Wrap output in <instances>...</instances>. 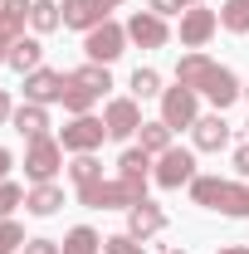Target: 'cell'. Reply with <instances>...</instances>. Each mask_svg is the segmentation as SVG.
<instances>
[{"instance_id": "obj_38", "label": "cell", "mask_w": 249, "mask_h": 254, "mask_svg": "<svg viewBox=\"0 0 249 254\" xmlns=\"http://www.w3.org/2000/svg\"><path fill=\"white\" fill-rule=\"evenodd\" d=\"M245 98H249V88H245Z\"/></svg>"}, {"instance_id": "obj_39", "label": "cell", "mask_w": 249, "mask_h": 254, "mask_svg": "<svg viewBox=\"0 0 249 254\" xmlns=\"http://www.w3.org/2000/svg\"><path fill=\"white\" fill-rule=\"evenodd\" d=\"M245 132H249V123H245Z\"/></svg>"}, {"instance_id": "obj_10", "label": "cell", "mask_w": 249, "mask_h": 254, "mask_svg": "<svg viewBox=\"0 0 249 254\" xmlns=\"http://www.w3.org/2000/svg\"><path fill=\"white\" fill-rule=\"evenodd\" d=\"M220 30V15L215 10H205V5H190L186 15H181V44L186 49H200V44H210V34Z\"/></svg>"}, {"instance_id": "obj_22", "label": "cell", "mask_w": 249, "mask_h": 254, "mask_svg": "<svg viewBox=\"0 0 249 254\" xmlns=\"http://www.w3.org/2000/svg\"><path fill=\"white\" fill-rule=\"evenodd\" d=\"M98 250H103V240H98V230H88V225H73L63 235V254H98Z\"/></svg>"}, {"instance_id": "obj_2", "label": "cell", "mask_w": 249, "mask_h": 254, "mask_svg": "<svg viewBox=\"0 0 249 254\" xmlns=\"http://www.w3.org/2000/svg\"><path fill=\"white\" fill-rule=\"evenodd\" d=\"M108 88H113L108 64H83V68H73L68 83H63V113H73V118L93 113V103L108 93Z\"/></svg>"}, {"instance_id": "obj_20", "label": "cell", "mask_w": 249, "mask_h": 254, "mask_svg": "<svg viewBox=\"0 0 249 254\" xmlns=\"http://www.w3.org/2000/svg\"><path fill=\"white\" fill-rule=\"evenodd\" d=\"M59 25H63V10L54 0H34L30 5V30L34 34H49V30H59Z\"/></svg>"}, {"instance_id": "obj_16", "label": "cell", "mask_w": 249, "mask_h": 254, "mask_svg": "<svg viewBox=\"0 0 249 254\" xmlns=\"http://www.w3.org/2000/svg\"><path fill=\"white\" fill-rule=\"evenodd\" d=\"M59 10H63V25H68V30H83V34L98 30V25L108 20V10H103L98 0H63Z\"/></svg>"}, {"instance_id": "obj_3", "label": "cell", "mask_w": 249, "mask_h": 254, "mask_svg": "<svg viewBox=\"0 0 249 254\" xmlns=\"http://www.w3.org/2000/svg\"><path fill=\"white\" fill-rule=\"evenodd\" d=\"M152 181L161 190L190 186V181H195V152H190V147H166V152L156 157V166H152Z\"/></svg>"}, {"instance_id": "obj_33", "label": "cell", "mask_w": 249, "mask_h": 254, "mask_svg": "<svg viewBox=\"0 0 249 254\" xmlns=\"http://www.w3.org/2000/svg\"><path fill=\"white\" fill-rule=\"evenodd\" d=\"M10 166H15V157H10V147H0V181L10 176Z\"/></svg>"}, {"instance_id": "obj_14", "label": "cell", "mask_w": 249, "mask_h": 254, "mask_svg": "<svg viewBox=\"0 0 249 254\" xmlns=\"http://www.w3.org/2000/svg\"><path fill=\"white\" fill-rule=\"evenodd\" d=\"M190 142H195V152H225L230 147V123L220 113H205V118H195V127H190Z\"/></svg>"}, {"instance_id": "obj_8", "label": "cell", "mask_w": 249, "mask_h": 254, "mask_svg": "<svg viewBox=\"0 0 249 254\" xmlns=\"http://www.w3.org/2000/svg\"><path fill=\"white\" fill-rule=\"evenodd\" d=\"M34 0H0V64L10 59L15 39H25V20H30Z\"/></svg>"}, {"instance_id": "obj_23", "label": "cell", "mask_w": 249, "mask_h": 254, "mask_svg": "<svg viewBox=\"0 0 249 254\" xmlns=\"http://www.w3.org/2000/svg\"><path fill=\"white\" fill-rule=\"evenodd\" d=\"M68 176H73V186H93V181H103V166H98L93 152H78L68 161Z\"/></svg>"}, {"instance_id": "obj_32", "label": "cell", "mask_w": 249, "mask_h": 254, "mask_svg": "<svg viewBox=\"0 0 249 254\" xmlns=\"http://www.w3.org/2000/svg\"><path fill=\"white\" fill-rule=\"evenodd\" d=\"M235 171H240V176H249V142L235 152Z\"/></svg>"}, {"instance_id": "obj_5", "label": "cell", "mask_w": 249, "mask_h": 254, "mask_svg": "<svg viewBox=\"0 0 249 254\" xmlns=\"http://www.w3.org/2000/svg\"><path fill=\"white\" fill-rule=\"evenodd\" d=\"M83 49H88V64H113V59H123V49H127V25L103 20L98 30L83 34Z\"/></svg>"}, {"instance_id": "obj_36", "label": "cell", "mask_w": 249, "mask_h": 254, "mask_svg": "<svg viewBox=\"0 0 249 254\" xmlns=\"http://www.w3.org/2000/svg\"><path fill=\"white\" fill-rule=\"evenodd\" d=\"M190 5H200V0H186V10H190Z\"/></svg>"}, {"instance_id": "obj_9", "label": "cell", "mask_w": 249, "mask_h": 254, "mask_svg": "<svg viewBox=\"0 0 249 254\" xmlns=\"http://www.w3.org/2000/svg\"><path fill=\"white\" fill-rule=\"evenodd\" d=\"M103 123H108V137H137V127H142V108H137V98H113L108 103V113H103Z\"/></svg>"}, {"instance_id": "obj_17", "label": "cell", "mask_w": 249, "mask_h": 254, "mask_svg": "<svg viewBox=\"0 0 249 254\" xmlns=\"http://www.w3.org/2000/svg\"><path fill=\"white\" fill-rule=\"evenodd\" d=\"M10 127H15L20 137H49V113H44V103H25V108H15Z\"/></svg>"}, {"instance_id": "obj_24", "label": "cell", "mask_w": 249, "mask_h": 254, "mask_svg": "<svg viewBox=\"0 0 249 254\" xmlns=\"http://www.w3.org/2000/svg\"><path fill=\"white\" fill-rule=\"evenodd\" d=\"M220 25L230 34H249V0H225L220 5Z\"/></svg>"}, {"instance_id": "obj_18", "label": "cell", "mask_w": 249, "mask_h": 254, "mask_svg": "<svg viewBox=\"0 0 249 254\" xmlns=\"http://www.w3.org/2000/svg\"><path fill=\"white\" fill-rule=\"evenodd\" d=\"M59 205H63V190L54 186V181H39V186L25 190V210H30V215H54Z\"/></svg>"}, {"instance_id": "obj_11", "label": "cell", "mask_w": 249, "mask_h": 254, "mask_svg": "<svg viewBox=\"0 0 249 254\" xmlns=\"http://www.w3.org/2000/svg\"><path fill=\"white\" fill-rule=\"evenodd\" d=\"M63 83H68V73H54V68H34L25 73V103H63Z\"/></svg>"}, {"instance_id": "obj_37", "label": "cell", "mask_w": 249, "mask_h": 254, "mask_svg": "<svg viewBox=\"0 0 249 254\" xmlns=\"http://www.w3.org/2000/svg\"><path fill=\"white\" fill-rule=\"evenodd\" d=\"M166 254H186V250H166Z\"/></svg>"}, {"instance_id": "obj_29", "label": "cell", "mask_w": 249, "mask_h": 254, "mask_svg": "<svg viewBox=\"0 0 249 254\" xmlns=\"http://www.w3.org/2000/svg\"><path fill=\"white\" fill-rule=\"evenodd\" d=\"M147 10H152V15H161V20H166V15H186V0H152Z\"/></svg>"}, {"instance_id": "obj_12", "label": "cell", "mask_w": 249, "mask_h": 254, "mask_svg": "<svg viewBox=\"0 0 249 254\" xmlns=\"http://www.w3.org/2000/svg\"><path fill=\"white\" fill-rule=\"evenodd\" d=\"M220 64L210 59V54H200V49H190V54H181V64H176V83L181 88H195V93H205V83L215 78Z\"/></svg>"}, {"instance_id": "obj_1", "label": "cell", "mask_w": 249, "mask_h": 254, "mask_svg": "<svg viewBox=\"0 0 249 254\" xmlns=\"http://www.w3.org/2000/svg\"><path fill=\"white\" fill-rule=\"evenodd\" d=\"M190 200L205 205V210H220V215L249 220V186H240V181H225V176H195V181H190Z\"/></svg>"}, {"instance_id": "obj_19", "label": "cell", "mask_w": 249, "mask_h": 254, "mask_svg": "<svg viewBox=\"0 0 249 254\" xmlns=\"http://www.w3.org/2000/svg\"><path fill=\"white\" fill-rule=\"evenodd\" d=\"M39 59H44V44H39V39H15V49H10V68H15V73H34V68H39Z\"/></svg>"}, {"instance_id": "obj_13", "label": "cell", "mask_w": 249, "mask_h": 254, "mask_svg": "<svg viewBox=\"0 0 249 254\" xmlns=\"http://www.w3.org/2000/svg\"><path fill=\"white\" fill-rule=\"evenodd\" d=\"M127 39H132V44H142V49H161V44L171 39V30H166V20H161V15L137 10V15L127 20Z\"/></svg>"}, {"instance_id": "obj_28", "label": "cell", "mask_w": 249, "mask_h": 254, "mask_svg": "<svg viewBox=\"0 0 249 254\" xmlns=\"http://www.w3.org/2000/svg\"><path fill=\"white\" fill-rule=\"evenodd\" d=\"M20 245H25V230L15 220H0V254H15Z\"/></svg>"}, {"instance_id": "obj_26", "label": "cell", "mask_w": 249, "mask_h": 254, "mask_svg": "<svg viewBox=\"0 0 249 254\" xmlns=\"http://www.w3.org/2000/svg\"><path fill=\"white\" fill-rule=\"evenodd\" d=\"M103 254H147V250H142V240H132V235H108V240H103Z\"/></svg>"}, {"instance_id": "obj_31", "label": "cell", "mask_w": 249, "mask_h": 254, "mask_svg": "<svg viewBox=\"0 0 249 254\" xmlns=\"http://www.w3.org/2000/svg\"><path fill=\"white\" fill-rule=\"evenodd\" d=\"M10 118H15V103H10V93H5V88H0V127L10 123Z\"/></svg>"}, {"instance_id": "obj_35", "label": "cell", "mask_w": 249, "mask_h": 254, "mask_svg": "<svg viewBox=\"0 0 249 254\" xmlns=\"http://www.w3.org/2000/svg\"><path fill=\"white\" fill-rule=\"evenodd\" d=\"M98 5H103V10H118V5H123V0H98Z\"/></svg>"}, {"instance_id": "obj_15", "label": "cell", "mask_w": 249, "mask_h": 254, "mask_svg": "<svg viewBox=\"0 0 249 254\" xmlns=\"http://www.w3.org/2000/svg\"><path fill=\"white\" fill-rule=\"evenodd\" d=\"M161 230H166V210H161L156 200H142V205H132V210H127V235H132V240H142V245H147V240L161 235Z\"/></svg>"}, {"instance_id": "obj_7", "label": "cell", "mask_w": 249, "mask_h": 254, "mask_svg": "<svg viewBox=\"0 0 249 254\" xmlns=\"http://www.w3.org/2000/svg\"><path fill=\"white\" fill-rule=\"evenodd\" d=\"M195 118H200V103H195V88H161V123L171 127H195Z\"/></svg>"}, {"instance_id": "obj_30", "label": "cell", "mask_w": 249, "mask_h": 254, "mask_svg": "<svg viewBox=\"0 0 249 254\" xmlns=\"http://www.w3.org/2000/svg\"><path fill=\"white\" fill-rule=\"evenodd\" d=\"M25 254H63L59 240H25Z\"/></svg>"}, {"instance_id": "obj_34", "label": "cell", "mask_w": 249, "mask_h": 254, "mask_svg": "<svg viewBox=\"0 0 249 254\" xmlns=\"http://www.w3.org/2000/svg\"><path fill=\"white\" fill-rule=\"evenodd\" d=\"M215 254H249L245 245H225V250H215Z\"/></svg>"}, {"instance_id": "obj_27", "label": "cell", "mask_w": 249, "mask_h": 254, "mask_svg": "<svg viewBox=\"0 0 249 254\" xmlns=\"http://www.w3.org/2000/svg\"><path fill=\"white\" fill-rule=\"evenodd\" d=\"M15 205H25V190L15 186V181H0V220H10Z\"/></svg>"}, {"instance_id": "obj_21", "label": "cell", "mask_w": 249, "mask_h": 254, "mask_svg": "<svg viewBox=\"0 0 249 254\" xmlns=\"http://www.w3.org/2000/svg\"><path fill=\"white\" fill-rule=\"evenodd\" d=\"M137 137H142V152H147V157H161V152L171 147V127L161 123V118H156V123H142Z\"/></svg>"}, {"instance_id": "obj_6", "label": "cell", "mask_w": 249, "mask_h": 254, "mask_svg": "<svg viewBox=\"0 0 249 254\" xmlns=\"http://www.w3.org/2000/svg\"><path fill=\"white\" fill-rule=\"evenodd\" d=\"M103 137H108V123L103 118H93V113H83V118H73V123L59 132V142H63V152H98L103 147Z\"/></svg>"}, {"instance_id": "obj_4", "label": "cell", "mask_w": 249, "mask_h": 254, "mask_svg": "<svg viewBox=\"0 0 249 254\" xmlns=\"http://www.w3.org/2000/svg\"><path fill=\"white\" fill-rule=\"evenodd\" d=\"M59 166H63V142L59 137H30V147H25V176L34 186L39 181H54Z\"/></svg>"}, {"instance_id": "obj_25", "label": "cell", "mask_w": 249, "mask_h": 254, "mask_svg": "<svg viewBox=\"0 0 249 254\" xmlns=\"http://www.w3.org/2000/svg\"><path fill=\"white\" fill-rule=\"evenodd\" d=\"M161 93V73L156 68H137L132 73V98H156Z\"/></svg>"}]
</instances>
